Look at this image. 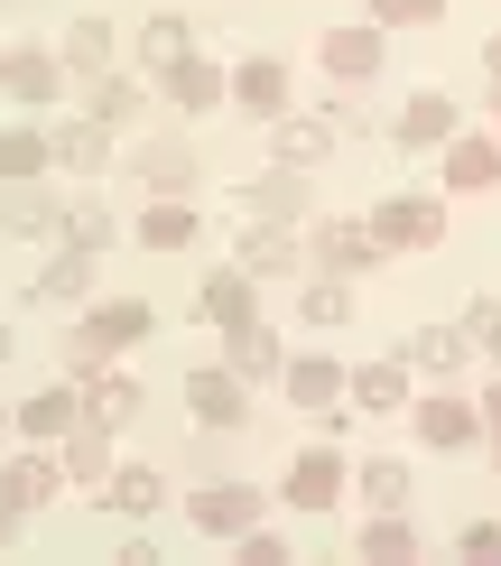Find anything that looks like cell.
Returning a JSON list of instances; mask_svg holds the SVG:
<instances>
[{
    "instance_id": "cell-29",
    "label": "cell",
    "mask_w": 501,
    "mask_h": 566,
    "mask_svg": "<svg viewBox=\"0 0 501 566\" xmlns=\"http://www.w3.org/2000/svg\"><path fill=\"white\" fill-rule=\"evenodd\" d=\"M19 428H29V437H46V446H56L65 428H75V390H38V399H19Z\"/></svg>"
},
{
    "instance_id": "cell-46",
    "label": "cell",
    "mask_w": 501,
    "mask_h": 566,
    "mask_svg": "<svg viewBox=\"0 0 501 566\" xmlns=\"http://www.w3.org/2000/svg\"><path fill=\"white\" fill-rule=\"evenodd\" d=\"M483 65H492V112H501V38L483 46Z\"/></svg>"
},
{
    "instance_id": "cell-34",
    "label": "cell",
    "mask_w": 501,
    "mask_h": 566,
    "mask_svg": "<svg viewBox=\"0 0 501 566\" xmlns=\"http://www.w3.org/2000/svg\"><path fill=\"white\" fill-rule=\"evenodd\" d=\"M65 65H75L84 84L112 65V29H103V19H75V38H65Z\"/></svg>"
},
{
    "instance_id": "cell-36",
    "label": "cell",
    "mask_w": 501,
    "mask_h": 566,
    "mask_svg": "<svg viewBox=\"0 0 501 566\" xmlns=\"http://www.w3.org/2000/svg\"><path fill=\"white\" fill-rule=\"evenodd\" d=\"M363 502L372 511H399V502H409V464H390V455L363 464Z\"/></svg>"
},
{
    "instance_id": "cell-41",
    "label": "cell",
    "mask_w": 501,
    "mask_h": 566,
    "mask_svg": "<svg viewBox=\"0 0 501 566\" xmlns=\"http://www.w3.org/2000/svg\"><path fill=\"white\" fill-rule=\"evenodd\" d=\"M316 122H325V139H372V112L353 103V93H344V103H325Z\"/></svg>"
},
{
    "instance_id": "cell-22",
    "label": "cell",
    "mask_w": 501,
    "mask_h": 566,
    "mask_svg": "<svg viewBox=\"0 0 501 566\" xmlns=\"http://www.w3.org/2000/svg\"><path fill=\"white\" fill-rule=\"evenodd\" d=\"M325 158V122H289V112H279V130H270V168H316Z\"/></svg>"
},
{
    "instance_id": "cell-24",
    "label": "cell",
    "mask_w": 501,
    "mask_h": 566,
    "mask_svg": "<svg viewBox=\"0 0 501 566\" xmlns=\"http://www.w3.org/2000/svg\"><path fill=\"white\" fill-rule=\"evenodd\" d=\"M139 242H149V251H186V242H196V214H186V196H158L149 214H139Z\"/></svg>"
},
{
    "instance_id": "cell-8",
    "label": "cell",
    "mask_w": 501,
    "mask_h": 566,
    "mask_svg": "<svg viewBox=\"0 0 501 566\" xmlns=\"http://www.w3.org/2000/svg\"><path fill=\"white\" fill-rule=\"evenodd\" d=\"M437 168H446L456 196H483V186H501V139H446Z\"/></svg>"
},
{
    "instance_id": "cell-7",
    "label": "cell",
    "mask_w": 501,
    "mask_h": 566,
    "mask_svg": "<svg viewBox=\"0 0 501 566\" xmlns=\"http://www.w3.org/2000/svg\"><path fill=\"white\" fill-rule=\"evenodd\" d=\"M251 521H260V492H251V483H205V492H196V530H205V538H242Z\"/></svg>"
},
{
    "instance_id": "cell-5",
    "label": "cell",
    "mask_w": 501,
    "mask_h": 566,
    "mask_svg": "<svg viewBox=\"0 0 501 566\" xmlns=\"http://www.w3.org/2000/svg\"><path fill=\"white\" fill-rule=\"evenodd\" d=\"M372 232H380V251H427V242L446 232V205L399 196V205H380V214H372Z\"/></svg>"
},
{
    "instance_id": "cell-30",
    "label": "cell",
    "mask_w": 501,
    "mask_h": 566,
    "mask_svg": "<svg viewBox=\"0 0 501 566\" xmlns=\"http://www.w3.org/2000/svg\"><path fill=\"white\" fill-rule=\"evenodd\" d=\"M46 158H56V149H46L38 130H0V186H29Z\"/></svg>"
},
{
    "instance_id": "cell-15",
    "label": "cell",
    "mask_w": 501,
    "mask_h": 566,
    "mask_svg": "<svg viewBox=\"0 0 501 566\" xmlns=\"http://www.w3.org/2000/svg\"><path fill=\"white\" fill-rule=\"evenodd\" d=\"M446 139H456V103H446V93H418V103L399 112V149H427V158H437Z\"/></svg>"
},
{
    "instance_id": "cell-25",
    "label": "cell",
    "mask_w": 501,
    "mask_h": 566,
    "mask_svg": "<svg viewBox=\"0 0 501 566\" xmlns=\"http://www.w3.org/2000/svg\"><path fill=\"white\" fill-rule=\"evenodd\" d=\"M279 381H289L298 409H334V399H344V363H289Z\"/></svg>"
},
{
    "instance_id": "cell-28",
    "label": "cell",
    "mask_w": 501,
    "mask_h": 566,
    "mask_svg": "<svg viewBox=\"0 0 501 566\" xmlns=\"http://www.w3.org/2000/svg\"><path fill=\"white\" fill-rule=\"evenodd\" d=\"M38 297H46V306H84V297H93V251H65V261L38 279Z\"/></svg>"
},
{
    "instance_id": "cell-32",
    "label": "cell",
    "mask_w": 501,
    "mask_h": 566,
    "mask_svg": "<svg viewBox=\"0 0 501 566\" xmlns=\"http://www.w3.org/2000/svg\"><path fill=\"white\" fill-rule=\"evenodd\" d=\"M186 56H196V46H186V19H149V29H139V65L167 75V65H186Z\"/></svg>"
},
{
    "instance_id": "cell-19",
    "label": "cell",
    "mask_w": 501,
    "mask_h": 566,
    "mask_svg": "<svg viewBox=\"0 0 501 566\" xmlns=\"http://www.w3.org/2000/svg\"><path fill=\"white\" fill-rule=\"evenodd\" d=\"M167 103H177V112H213V103H223V65H205V56L167 65Z\"/></svg>"
},
{
    "instance_id": "cell-38",
    "label": "cell",
    "mask_w": 501,
    "mask_h": 566,
    "mask_svg": "<svg viewBox=\"0 0 501 566\" xmlns=\"http://www.w3.org/2000/svg\"><path fill=\"white\" fill-rule=\"evenodd\" d=\"M446 19V0H372V29H427Z\"/></svg>"
},
{
    "instance_id": "cell-21",
    "label": "cell",
    "mask_w": 501,
    "mask_h": 566,
    "mask_svg": "<svg viewBox=\"0 0 501 566\" xmlns=\"http://www.w3.org/2000/svg\"><path fill=\"white\" fill-rule=\"evenodd\" d=\"M0 84H10L19 103H46V93L65 84V65H56V56H38V46H19V56H0Z\"/></svg>"
},
{
    "instance_id": "cell-37",
    "label": "cell",
    "mask_w": 501,
    "mask_h": 566,
    "mask_svg": "<svg viewBox=\"0 0 501 566\" xmlns=\"http://www.w3.org/2000/svg\"><path fill=\"white\" fill-rule=\"evenodd\" d=\"M56 232H65L75 251H103V242H112V214H103V205H65V214H56Z\"/></svg>"
},
{
    "instance_id": "cell-1",
    "label": "cell",
    "mask_w": 501,
    "mask_h": 566,
    "mask_svg": "<svg viewBox=\"0 0 501 566\" xmlns=\"http://www.w3.org/2000/svg\"><path fill=\"white\" fill-rule=\"evenodd\" d=\"M139 335H149V306H84V325L65 335V371L84 381V371H103L112 353L139 344Z\"/></svg>"
},
{
    "instance_id": "cell-35",
    "label": "cell",
    "mask_w": 501,
    "mask_h": 566,
    "mask_svg": "<svg viewBox=\"0 0 501 566\" xmlns=\"http://www.w3.org/2000/svg\"><path fill=\"white\" fill-rule=\"evenodd\" d=\"M158 492H167V483L149 474V464H131V474H103V502H112V511H158Z\"/></svg>"
},
{
    "instance_id": "cell-40",
    "label": "cell",
    "mask_w": 501,
    "mask_h": 566,
    "mask_svg": "<svg viewBox=\"0 0 501 566\" xmlns=\"http://www.w3.org/2000/svg\"><path fill=\"white\" fill-rule=\"evenodd\" d=\"M298 306H306L316 325H344V316H353V289H344V279H316V289H306Z\"/></svg>"
},
{
    "instance_id": "cell-2",
    "label": "cell",
    "mask_w": 501,
    "mask_h": 566,
    "mask_svg": "<svg viewBox=\"0 0 501 566\" xmlns=\"http://www.w3.org/2000/svg\"><path fill=\"white\" fill-rule=\"evenodd\" d=\"M122 168L139 177V196H186V186L205 177V168H196V149H186L177 130H158V139H139V149L122 158Z\"/></svg>"
},
{
    "instance_id": "cell-13",
    "label": "cell",
    "mask_w": 501,
    "mask_h": 566,
    "mask_svg": "<svg viewBox=\"0 0 501 566\" xmlns=\"http://www.w3.org/2000/svg\"><path fill=\"white\" fill-rule=\"evenodd\" d=\"M186 399H196V418L205 428H242V371H186Z\"/></svg>"
},
{
    "instance_id": "cell-42",
    "label": "cell",
    "mask_w": 501,
    "mask_h": 566,
    "mask_svg": "<svg viewBox=\"0 0 501 566\" xmlns=\"http://www.w3.org/2000/svg\"><path fill=\"white\" fill-rule=\"evenodd\" d=\"M465 335L501 353V297H473V306H465Z\"/></svg>"
},
{
    "instance_id": "cell-17",
    "label": "cell",
    "mask_w": 501,
    "mask_h": 566,
    "mask_svg": "<svg viewBox=\"0 0 501 566\" xmlns=\"http://www.w3.org/2000/svg\"><path fill=\"white\" fill-rule=\"evenodd\" d=\"M242 270H251V279L298 270V232H289V223H251V232H242Z\"/></svg>"
},
{
    "instance_id": "cell-3",
    "label": "cell",
    "mask_w": 501,
    "mask_h": 566,
    "mask_svg": "<svg viewBox=\"0 0 501 566\" xmlns=\"http://www.w3.org/2000/svg\"><path fill=\"white\" fill-rule=\"evenodd\" d=\"M316 65L353 93V84H372L380 65H390V46H380V29H325V38H316Z\"/></svg>"
},
{
    "instance_id": "cell-33",
    "label": "cell",
    "mask_w": 501,
    "mask_h": 566,
    "mask_svg": "<svg viewBox=\"0 0 501 566\" xmlns=\"http://www.w3.org/2000/svg\"><path fill=\"white\" fill-rule=\"evenodd\" d=\"M232 371H289V344H279L270 325H242V335H232Z\"/></svg>"
},
{
    "instance_id": "cell-48",
    "label": "cell",
    "mask_w": 501,
    "mask_h": 566,
    "mask_svg": "<svg viewBox=\"0 0 501 566\" xmlns=\"http://www.w3.org/2000/svg\"><path fill=\"white\" fill-rule=\"evenodd\" d=\"M0 363H10V325H0Z\"/></svg>"
},
{
    "instance_id": "cell-43",
    "label": "cell",
    "mask_w": 501,
    "mask_h": 566,
    "mask_svg": "<svg viewBox=\"0 0 501 566\" xmlns=\"http://www.w3.org/2000/svg\"><path fill=\"white\" fill-rule=\"evenodd\" d=\"M465 557L473 566H501V530H465Z\"/></svg>"
},
{
    "instance_id": "cell-45",
    "label": "cell",
    "mask_w": 501,
    "mask_h": 566,
    "mask_svg": "<svg viewBox=\"0 0 501 566\" xmlns=\"http://www.w3.org/2000/svg\"><path fill=\"white\" fill-rule=\"evenodd\" d=\"M10 530H19V502H10V483H0V548H10Z\"/></svg>"
},
{
    "instance_id": "cell-9",
    "label": "cell",
    "mask_w": 501,
    "mask_h": 566,
    "mask_svg": "<svg viewBox=\"0 0 501 566\" xmlns=\"http://www.w3.org/2000/svg\"><path fill=\"white\" fill-rule=\"evenodd\" d=\"M196 316H205V325H223V335L260 325V316H251V270H213L205 289H196Z\"/></svg>"
},
{
    "instance_id": "cell-18",
    "label": "cell",
    "mask_w": 501,
    "mask_h": 566,
    "mask_svg": "<svg viewBox=\"0 0 501 566\" xmlns=\"http://www.w3.org/2000/svg\"><path fill=\"white\" fill-rule=\"evenodd\" d=\"M56 464H65L75 483H103V474H112V428H65V437H56Z\"/></svg>"
},
{
    "instance_id": "cell-31",
    "label": "cell",
    "mask_w": 501,
    "mask_h": 566,
    "mask_svg": "<svg viewBox=\"0 0 501 566\" xmlns=\"http://www.w3.org/2000/svg\"><path fill=\"white\" fill-rule=\"evenodd\" d=\"M353 548L380 557V566H409V557H418V538H409V521H390V511H380V521H363V538H353Z\"/></svg>"
},
{
    "instance_id": "cell-47",
    "label": "cell",
    "mask_w": 501,
    "mask_h": 566,
    "mask_svg": "<svg viewBox=\"0 0 501 566\" xmlns=\"http://www.w3.org/2000/svg\"><path fill=\"white\" fill-rule=\"evenodd\" d=\"M10 428H19V409H0V437H10Z\"/></svg>"
},
{
    "instance_id": "cell-26",
    "label": "cell",
    "mask_w": 501,
    "mask_h": 566,
    "mask_svg": "<svg viewBox=\"0 0 501 566\" xmlns=\"http://www.w3.org/2000/svg\"><path fill=\"white\" fill-rule=\"evenodd\" d=\"M353 399H363L372 418H390V409H409V371H399V363H372V371H353Z\"/></svg>"
},
{
    "instance_id": "cell-12",
    "label": "cell",
    "mask_w": 501,
    "mask_h": 566,
    "mask_svg": "<svg viewBox=\"0 0 501 566\" xmlns=\"http://www.w3.org/2000/svg\"><path fill=\"white\" fill-rule=\"evenodd\" d=\"M334 492H344V455H334V446H306V455L289 464V502L298 511H325Z\"/></svg>"
},
{
    "instance_id": "cell-27",
    "label": "cell",
    "mask_w": 501,
    "mask_h": 566,
    "mask_svg": "<svg viewBox=\"0 0 501 566\" xmlns=\"http://www.w3.org/2000/svg\"><path fill=\"white\" fill-rule=\"evenodd\" d=\"M0 483H10V502H19V511H38V502H56L65 464H46V455H19V464H10V474H0Z\"/></svg>"
},
{
    "instance_id": "cell-6",
    "label": "cell",
    "mask_w": 501,
    "mask_h": 566,
    "mask_svg": "<svg viewBox=\"0 0 501 566\" xmlns=\"http://www.w3.org/2000/svg\"><path fill=\"white\" fill-rule=\"evenodd\" d=\"M139 409H149V390H139L131 371H84V418H93V428H112V437H122Z\"/></svg>"
},
{
    "instance_id": "cell-44",
    "label": "cell",
    "mask_w": 501,
    "mask_h": 566,
    "mask_svg": "<svg viewBox=\"0 0 501 566\" xmlns=\"http://www.w3.org/2000/svg\"><path fill=\"white\" fill-rule=\"evenodd\" d=\"M483 428H492V464H501V381L483 390Z\"/></svg>"
},
{
    "instance_id": "cell-16",
    "label": "cell",
    "mask_w": 501,
    "mask_h": 566,
    "mask_svg": "<svg viewBox=\"0 0 501 566\" xmlns=\"http://www.w3.org/2000/svg\"><path fill=\"white\" fill-rule=\"evenodd\" d=\"M418 437L456 455V446H473V437H483V409H465V399L446 390V399H427V409H418Z\"/></svg>"
},
{
    "instance_id": "cell-14",
    "label": "cell",
    "mask_w": 501,
    "mask_h": 566,
    "mask_svg": "<svg viewBox=\"0 0 501 566\" xmlns=\"http://www.w3.org/2000/svg\"><path fill=\"white\" fill-rule=\"evenodd\" d=\"M46 149H56V168H75V177H93L112 158V122H93V112H75V122H65L56 139H46Z\"/></svg>"
},
{
    "instance_id": "cell-11",
    "label": "cell",
    "mask_w": 501,
    "mask_h": 566,
    "mask_svg": "<svg viewBox=\"0 0 501 566\" xmlns=\"http://www.w3.org/2000/svg\"><path fill=\"white\" fill-rule=\"evenodd\" d=\"M242 214H260V223H306V177H298V168L251 177V186H242Z\"/></svg>"
},
{
    "instance_id": "cell-23",
    "label": "cell",
    "mask_w": 501,
    "mask_h": 566,
    "mask_svg": "<svg viewBox=\"0 0 501 566\" xmlns=\"http://www.w3.org/2000/svg\"><path fill=\"white\" fill-rule=\"evenodd\" d=\"M409 363H418V371H465V363H473V335H456V325H418V335H409Z\"/></svg>"
},
{
    "instance_id": "cell-10",
    "label": "cell",
    "mask_w": 501,
    "mask_h": 566,
    "mask_svg": "<svg viewBox=\"0 0 501 566\" xmlns=\"http://www.w3.org/2000/svg\"><path fill=\"white\" fill-rule=\"evenodd\" d=\"M232 103H242V112H260V122H279V112H289V65H279V56L232 65Z\"/></svg>"
},
{
    "instance_id": "cell-20",
    "label": "cell",
    "mask_w": 501,
    "mask_h": 566,
    "mask_svg": "<svg viewBox=\"0 0 501 566\" xmlns=\"http://www.w3.org/2000/svg\"><path fill=\"white\" fill-rule=\"evenodd\" d=\"M93 122H112V130H139V122H149V93H139L131 75H93Z\"/></svg>"
},
{
    "instance_id": "cell-4",
    "label": "cell",
    "mask_w": 501,
    "mask_h": 566,
    "mask_svg": "<svg viewBox=\"0 0 501 566\" xmlns=\"http://www.w3.org/2000/svg\"><path fill=\"white\" fill-rule=\"evenodd\" d=\"M306 242H316V261L344 279V270H380V232L372 223H344V214H316L306 223Z\"/></svg>"
},
{
    "instance_id": "cell-39",
    "label": "cell",
    "mask_w": 501,
    "mask_h": 566,
    "mask_svg": "<svg viewBox=\"0 0 501 566\" xmlns=\"http://www.w3.org/2000/svg\"><path fill=\"white\" fill-rule=\"evenodd\" d=\"M0 232H56V214H46L29 186H10V205H0Z\"/></svg>"
}]
</instances>
